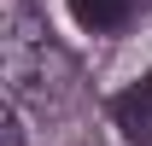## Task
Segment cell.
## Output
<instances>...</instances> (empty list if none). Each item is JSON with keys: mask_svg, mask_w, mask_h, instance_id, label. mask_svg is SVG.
<instances>
[{"mask_svg": "<svg viewBox=\"0 0 152 146\" xmlns=\"http://www.w3.org/2000/svg\"><path fill=\"white\" fill-rule=\"evenodd\" d=\"M0 58H6V88L12 99H47V88L70 82V58L53 47V29L29 0H6V35H0Z\"/></svg>", "mask_w": 152, "mask_h": 146, "instance_id": "obj_1", "label": "cell"}, {"mask_svg": "<svg viewBox=\"0 0 152 146\" xmlns=\"http://www.w3.org/2000/svg\"><path fill=\"white\" fill-rule=\"evenodd\" d=\"M70 18L82 29H94V35H111L134 18V0H70Z\"/></svg>", "mask_w": 152, "mask_h": 146, "instance_id": "obj_3", "label": "cell"}, {"mask_svg": "<svg viewBox=\"0 0 152 146\" xmlns=\"http://www.w3.org/2000/svg\"><path fill=\"white\" fill-rule=\"evenodd\" d=\"M111 117H117V128H123V140L152 146V76H140L134 88L117 93V99H111Z\"/></svg>", "mask_w": 152, "mask_h": 146, "instance_id": "obj_2", "label": "cell"}]
</instances>
